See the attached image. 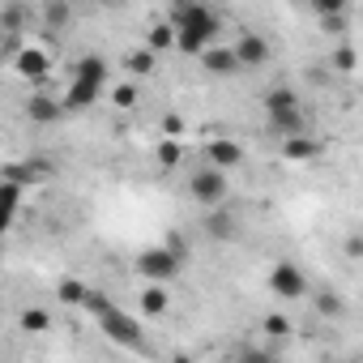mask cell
I'll use <instances>...</instances> for the list:
<instances>
[{
    "mask_svg": "<svg viewBox=\"0 0 363 363\" xmlns=\"http://www.w3.org/2000/svg\"><path fill=\"white\" fill-rule=\"evenodd\" d=\"M158 162H162V167H175V162H179V145H175V141H162V145H158Z\"/></svg>",
    "mask_w": 363,
    "mask_h": 363,
    "instance_id": "31",
    "label": "cell"
},
{
    "mask_svg": "<svg viewBox=\"0 0 363 363\" xmlns=\"http://www.w3.org/2000/svg\"><path fill=\"white\" fill-rule=\"evenodd\" d=\"M282 154H286L291 162H312V158L320 154V141H316V137H308V128H303V133L282 137Z\"/></svg>",
    "mask_w": 363,
    "mask_h": 363,
    "instance_id": "14",
    "label": "cell"
},
{
    "mask_svg": "<svg viewBox=\"0 0 363 363\" xmlns=\"http://www.w3.org/2000/svg\"><path fill=\"white\" fill-rule=\"evenodd\" d=\"M99 329H103L116 346H128V350H137V346H141V337H145L141 320H137V316H128V312H120L116 303L99 316Z\"/></svg>",
    "mask_w": 363,
    "mask_h": 363,
    "instance_id": "4",
    "label": "cell"
},
{
    "mask_svg": "<svg viewBox=\"0 0 363 363\" xmlns=\"http://www.w3.org/2000/svg\"><path fill=\"white\" fill-rule=\"evenodd\" d=\"M22 184L18 179H5L0 175V235H9L13 231V223H18V210H22Z\"/></svg>",
    "mask_w": 363,
    "mask_h": 363,
    "instance_id": "7",
    "label": "cell"
},
{
    "mask_svg": "<svg viewBox=\"0 0 363 363\" xmlns=\"http://www.w3.org/2000/svg\"><path fill=\"white\" fill-rule=\"evenodd\" d=\"M197 60H201V69H206V73H214V77H231V73H240V60H235V52H231V48H214V43H210Z\"/></svg>",
    "mask_w": 363,
    "mask_h": 363,
    "instance_id": "12",
    "label": "cell"
},
{
    "mask_svg": "<svg viewBox=\"0 0 363 363\" xmlns=\"http://www.w3.org/2000/svg\"><path fill=\"white\" fill-rule=\"evenodd\" d=\"M320 30H325V35H329V30L342 35V30H346V13H325V18H320Z\"/></svg>",
    "mask_w": 363,
    "mask_h": 363,
    "instance_id": "29",
    "label": "cell"
},
{
    "mask_svg": "<svg viewBox=\"0 0 363 363\" xmlns=\"http://www.w3.org/2000/svg\"><path fill=\"white\" fill-rule=\"evenodd\" d=\"M333 69H342V73L354 69V48H350V43H342V48L333 52Z\"/></svg>",
    "mask_w": 363,
    "mask_h": 363,
    "instance_id": "27",
    "label": "cell"
},
{
    "mask_svg": "<svg viewBox=\"0 0 363 363\" xmlns=\"http://www.w3.org/2000/svg\"><path fill=\"white\" fill-rule=\"evenodd\" d=\"M0 261H5V235H0Z\"/></svg>",
    "mask_w": 363,
    "mask_h": 363,
    "instance_id": "34",
    "label": "cell"
},
{
    "mask_svg": "<svg viewBox=\"0 0 363 363\" xmlns=\"http://www.w3.org/2000/svg\"><path fill=\"white\" fill-rule=\"evenodd\" d=\"M141 308H145L150 316H162V312L171 308V295H167V282H150V286H145V295H141Z\"/></svg>",
    "mask_w": 363,
    "mask_h": 363,
    "instance_id": "17",
    "label": "cell"
},
{
    "mask_svg": "<svg viewBox=\"0 0 363 363\" xmlns=\"http://www.w3.org/2000/svg\"><path fill=\"white\" fill-rule=\"evenodd\" d=\"M175 48L184 52V56H201L214 39H218V18H214V9H206L201 0H184V5L175 9Z\"/></svg>",
    "mask_w": 363,
    "mask_h": 363,
    "instance_id": "1",
    "label": "cell"
},
{
    "mask_svg": "<svg viewBox=\"0 0 363 363\" xmlns=\"http://www.w3.org/2000/svg\"><path fill=\"white\" fill-rule=\"evenodd\" d=\"M82 295H86V282H77V278H60V282H56V299H60V303H73V308H77Z\"/></svg>",
    "mask_w": 363,
    "mask_h": 363,
    "instance_id": "24",
    "label": "cell"
},
{
    "mask_svg": "<svg viewBox=\"0 0 363 363\" xmlns=\"http://www.w3.org/2000/svg\"><path fill=\"white\" fill-rule=\"evenodd\" d=\"M103 5H107V9H120V5H124V0H103Z\"/></svg>",
    "mask_w": 363,
    "mask_h": 363,
    "instance_id": "33",
    "label": "cell"
},
{
    "mask_svg": "<svg viewBox=\"0 0 363 363\" xmlns=\"http://www.w3.org/2000/svg\"><path fill=\"white\" fill-rule=\"evenodd\" d=\"M346 5H350V0H312V9L325 18V13H346Z\"/></svg>",
    "mask_w": 363,
    "mask_h": 363,
    "instance_id": "28",
    "label": "cell"
},
{
    "mask_svg": "<svg viewBox=\"0 0 363 363\" xmlns=\"http://www.w3.org/2000/svg\"><path fill=\"white\" fill-rule=\"evenodd\" d=\"M282 107H299V94L291 86H274L265 94V111H282Z\"/></svg>",
    "mask_w": 363,
    "mask_h": 363,
    "instance_id": "23",
    "label": "cell"
},
{
    "mask_svg": "<svg viewBox=\"0 0 363 363\" xmlns=\"http://www.w3.org/2000/svg\"><path fill=\"white\" fill-rule=\"evenodd\" d=\"M26 18H30V9H26V5H18V0H13V5H5V9H0V30L18 35V30L26 26Z\"/></svg>",
    "mask_w": 363,
    "mask_h": 363,
    "instance_id": "20",
    "label": "cell"
},
{
    "mask_svg": "<svg viewBox=\"0 0 363 363\" xmlns=\"http://www.w3.org/2000/svg\"><path fill=\"white\" fill-rule=\"evenodd\" d=\"M124 69H128V73H137V77H145V73H154V69H158V52L137 48V52H128V56H124Z\"/></svg>",
    "mask_w": 363,
    "mask_h": 363,
    "instance_id": "18",
    "label": "cell"
},
{
    "mask_svg": "<svg viewBox=\"0 0 363 363\" xmlns=\"http://www.w3.org/2000/svg\"><path fill=\"white\" fill-rule=\"evenodd\" d=\"M316 312L337 320V316L346 312V303H342V295H337V291H320V295H316Z\"/></svg>",
    "mask_w": 363,
    "mask_h": 363,
    "instance_id": "25",
    "label": "cell"
},
{
    "mask_svg": "<svg viewBox=\"0 0 363 363\" xmlns=\"http://www.w3.org/2000/svg\"><path fill=\"white\" fill-rule=\"evenodd\" d=\"M261 329H265L269 337H286V333H291V320L274 312V316H265V320H261Z\"/></svg>",
    "mask_w": 363,
    "mask_h": 363,
    "instance_id": "26",
    "label": "cell"
},
{
    "mask_svg": "<svg viewBox=\"0 0 363 363\" xmlns=\"http://www.w3.org/2000/svg\"><path fill=\"white\" fill-rule=\"evenodd\" d=\"M103 94H107V60L103 56H86V60H77L73 82H69V90H65L60 103H65V111H86Z\"/></svg>",
    "mask_w": 363,
    "mask_h": 363,
    "instance_id": "2",
    "label": "cell"
},
{
    "mask_svg": "<svg viewBox=\"0 0 363 363\" xmlns=\"http://www.w3.org/2000/svg\"><path fill=\"white\" fill-rule=\"evenodd\" d=\"M18 329H26V333H43V329H52V316H48L43 308H22V312H18Z\"/></svg>",
    "mask_w": 363,
    "mask_h": 363,
    "instance_id": "21",
    "label": "cell"
},
{
    "mask_svg": "<svg viewBox=\"0 0 363 363\" xmlns=\"http://www.w3.org/2000/svg\"><path fill=\"white\" fill-rule=\"evenodd\" d=\"M73 22V5L69 0H43V26L48 30H65Z\"/></svg>",
    "mask_w": 363,
    "mask_h": 363,
    "instance_id": "16",
    "label": "cell"
},
{
    "mask_svg": "<svg viewBox=\"0 0 363 363\" xmlns=\"http://www.w3.org/2000/svg\"><path fill=\"white\" fill-rule=\"evenodd\" d=\"M206 235H210V240H235V235H240V218H235V210H227V201L210 206Z\"/></svg>",
    "mask_w": 363,
    "mask_h": 363,
    "instance_id": "11",
    "label": "cell"
},
{
    "mask_svg": "<svg viewBox=\"0 0 363 363\" xmlns=\"http://www.w3.org/2000/svg\"><path fill=\"white\" fill-rule=\"evenodd\" d=\"M26 116H30L35 124H60V120H65V103H60L56 94H43V90H39V94L26 99Z\"/></svg>",
    "mask_w": 363,
    "mask_h": 363,
    "instance_id": "10",
    "label": "cell"
},
{
    "mask_svg": "<svg viewBox=\"0 0 363 363\" xmlns=\"http://www.w3.org/2000/svg\"><path fill=\"white\" fill-rule=\"evenodd\" d=\"M265 120H269V133H278V137H291V133H303V128H308V116H303V107L265 111Z\"/></svg>",
    "mask_w": 363,
    "mask_h": 363,
    "instance_id": "13",
    "label": "cell"
},
{
    "mask_svg": "<svg viewBox=\"0 0 363 363\" xmlns=\"http://www.w3.org/2000/svg\"><path fill=\"white\" fill-rule=\"evenodd\" d=\"M206 158H210V167H223V171H231V167H240V162H244V150H240V141H227V137H218V141H210Z\"/></svg>",
    "mask_w": 363,
    "mask_h": 363,
    "instance_id": "15",
    "label": "cell"
},
{
    "mask_svg": "<svg viewBox=\"0 0 363 363\" xmlns=\"http://www.w3.org/2000/svg\"><path fill=\"white\" fill-rule=\"evenodd\" d=\"M13 69H18L26 82H43L48 69H52V56H48L43 48H22V52L13 56Z\"/></svg>",
    "mask_w": 363,
    "mask_h": 363,
    "instance_id": "9",
    "label": "cell"
},
{
    "mask_svg": "<svg viewBox=\"0 0 363 363\" xmlns=\"http://www.w3.org/2000/svg\"><path fill=\"white\" fill-rule=\"evenodd\" d=\"M179 265H184V261H179L167 244H162V248H145V252L137 257V274H141L145 282H171V278L179 274Z\"/></svg>",
    "mask_w": 363,
    "mask_h": 363,
    "instance_id": "6",
    "label": "cell"
},
{
    "mask_svg": "<svg viewBox=\"0 0 363 363\" xmlns=\"http://www.w3.org/2000/svg\"><path fill=\"white\" fill-rule=\"evenodd\" d=\"M77 308H86V312L99 320V316L111 308V295H107V291H99V286H86V295H82V303H77Z\"/></svg>",
    "mask_w": 363,
    "mask_h": 363,
    "instance_id": "22",
    "label": "cell"
},
{
    "mask_svg": "<svg viewBox=\"0 0 363 363\" xmlns=\"http://www.w3.org/2000/svg\"><path fill=\"white\" fill-rule=\"evenodd\" d=\"M111 103H116V107H133V103H137V86H120V90H111Z\"/></svg>",
    "mask_w": 363,
    "mask_h": 363,
    "instance_id": "30",
    "label": "cell"
},
{
    "mask_svg": "<svg viewBox=\"0 0 363 363\" xmlns=\"http://www.w3.org/2000/svg\"><path fill=\"white\" fill-rule=\"evenodd\" d=\"M231 52H235L240 69H261V65L269 60V39H261V35H244L240 43H231Z\"/></svg>",
    "mask_w": 363,
    "mask_h": 363,
    "instance_id": "8",
    "label": "cell"
},
{
    "mask_svg": "<svg viewBox=\"0 0 363 363\" xmlns=\"http://www.w3.org/2000/svg\"><path fill=\"white\" fill-rule=\"evenodd\" d=\"M308 291H312V286H308V274H303L295 261H278V265L269 269V295L295 303V299H303Z\"/></svg>",
    "mask_w": 363,
    "mask_h": 363,
    "instance_id": "5",
    "label": "cell"
},
{
    "mask_svg": "<svg viewBox=\"0 0 363 363\" xmlns=\"http://www.w3.org/2000/svg\"><path fill=\"white\" fill-rule=\"evenodd\" d=\"M227 193H231V184H227V171L223 167H197L193 175H189V197L197 201V206H218V201H227Z\"/></svg>",
    "mask_w": 363,
    "mask_h": 363,
    "instance_id": "3",
    "label": "cell"
},
{
    "mask_svg": "<svg viewBox=\"0 0 363 363\" xmlns=\"http://www.w3.org/2000/svg\"><path fill=\"white\" fill-rule=\"evenodd\" d=\"M359 248H363V244H359V235H350V240H346V257H359Z\"/></svg>",
    "mask_w": 363,
    "mask_h": 363,
    "instance_id": "32",
    "label": "cell"
},
{
    "mask_svg": "<svg viewBox=\"0 0 363 363\" xmlns=\"http://www.w3.org/2000/svg\"><path fill=\"white\" fill-rule=\"evenodd\" d=\"M145 48L150 52H167V48H175V26L171 22H158V26H150V35H145Z\"/></svg>",
    "mask_w": 363,
    "mask_h": 363,
    "instance_id": "19",
    "label": "cell"
}]
</instances>
